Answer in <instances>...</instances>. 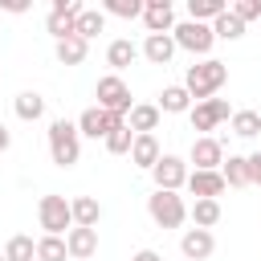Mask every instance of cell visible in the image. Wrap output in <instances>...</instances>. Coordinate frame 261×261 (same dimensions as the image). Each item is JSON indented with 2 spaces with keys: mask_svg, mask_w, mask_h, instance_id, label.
Segmentation results:
<instances>
[{
  "mask_svg": "<svg viewBox=\"0 0 261 261\" xmlns=\"http://www.w3.org/2000/svg\"><path fill=\"white\" fill-rule=\"evenodd\" d=\"M151 175H155V192H179V188H188V159H179V155H163L155 167H151Z\"/></svg>",
  "mask_w": 261,
  "mask_h": 261,
  "instance_id": "obj_7",
  "label": "cell"
},
{
  "mask_svg": "<svg viewBox=\"0 0 261 261\" xmlns=\"http://www.w3.org/2000/svg\"><path fill=\"white\" fill-rule=\"evenodd\" d=\"M130 261H163V257H159V253H155V249H139V253H135V257H130Z\"/></svg>",
  "mask_w": 261,
  "mask_h": 261,
  "instance_id": "obj_37",
  "label": "cell"
},
{
  "mask_svg": "<svg viewBox=\"0 0 261 261\" xmlns=\"http://www.w3.org/2000/svg\"><path fill=\"white\" fill-rule=\"evenodd\" d=\"M53 53H57L61 65H82L86 53H90V41H82V37H65V41L53 45Z\"/></svg>",
  "mask_w": 261,
  "mask_h": 261,
  "instance_id": "obj_21",
  "label": "cell"
},
{
  "mask_svg": "<svg viewBox=\"0 0 261 261\" xmlns=\"http://www.w3.org/2000/svg\"><path fill=\"white\" fill-rule=\"evenodd\" d=\"M163 114H184V110H192V94L184 90V86H163V94H159V102H155Z\"/></svg>",
  "mask_w": 261,
  "mask_h": 261,
  "instance_id": "obj_22",
  "label": "cell"
},
{
  "mask_svg": "<svg viewBox=\"0 0 261 261\" xmlns=\"http://www.w3.org/2000/svg\"><path fill=\"white\" fill-rule=\"evenodd\" d=\"M69 249H65V237H41L37 241V261H65Z\"/></svg>",
  "mask_w": 261,
  "mask_h": 261,
  "instance_id": "obj_29",
  "label": "cell"
},
{
  "mask_svg": "<svg viewBox=\"0 0 261 261\" xmlns=\"http://www.w3.org/2000/svg\"><path fill=\"white\" fill-rule=\"evenodd\" d=\"M159 159H163V147H159V139H155V135H135L130 163H135V167H143V171H151Z\"/></svg>",
  "mask_w": 261,
  "mask_h": 261,
  "instance_id": "obj_15",
  "label": "cell"
},
{
  "mask_svg": "<svg viewBox=\"0 0 261 261\" xmlns=\"http://www.w3.org/2000/svg\"><path fill=\"white\" fill-rule=\"evenodd\" d=\"M143 24H147V37H151V33H171V29H175L171 0H147V4H143Z\"/></svg>",
  "mask_w": 261,
  "mask_h": 261,
  "instance_id": "obj_11",
  "label": "cell"
},
{
  "mask_svg": "<svg viewBox=\"0 0 261 261\" xmlns=\"http://www.w3.org/2000/svg\"><path fill=\"white\" fill-rule=\"evenodd\" d=\"M33 257H37V241H33V237H24V232L8 237V245H4V261H33Z\"/></svg>",
  "mask_w": 261,
  "mask_h": 261,
  "instance_id": "obj_28",
  "label": "cell"
},
{
  "mask_svg": "<svg viewBox=\"0 0 261 261\" xmlns=\"http://www.w3.org/2000/svg\"><path fill=\"white\" fill-rule=\"evenodd\" d=\"M212 33L224 37V41H241V37H245V24H241L232 12H220V16L212 20Z\"/></svg>",
  "mask_w": 261,
  "mask_h": 261,
  "instance_id": "obj_30",
  "label": "cell"
},
{
  "mask_svg": "<svg viewBox=\"0 0 261 261\" xmlns=\"http://www.w3.org/2000/svg\"><path fill=\"white\" fill-rule=\"evenodd\" d=\"M228 12H232L241 24H249V20H261V0H237Z\"/></svg>",
  "mask_w": 261,
  "mask_h": 261,
  "instance_id": "obj_33",
  "label": "cell"
},
{
  "mask_svg": "<svg viewBox=\"0 0 261 261\" xmlns=\"http://www.w3.org/2000/svg\"><path fill=\"white\" fill-rule=\"evenodd\" d=\"M94 98H98V106H102V110L130 114V90H126V82H122L118 73H106V77H98V86H94Z\"/></svg>",
  "mask_w": 261,
  "mask_h": 261,
  "instance_id": "obj_6",
  "label": "cell"
},
{
  "mask_svg": "<svg viewBox=\"0 0 261 261\" xmlns=\"http://www.w3.org/2000/svg\"><path fill=\"white\" fill-rule=\"evenodd\" d=\"M220 175H224V184H228V188H249V184H253L249 155H228V159H224V167H220Z\"/></svg>",
  "mask_w": 261,
  "mask_h": 261,
  "instance_id": "obj_20",
  "label": "cell"
},
{
  "mask_svg": "<svg viewBox=\"0 0 261 261\" xmlns=\"http://www.w3.org/2000/svg\"><path fill=\"white\" fill-rule=\"evenodd\" d=\"M188 114H192V130H216L220 122H228V118H232V110H228V102H224V98L196 102Z\"/></svg>",
  "mask_w": 261,
  "mask_h": 261,
  "instance_id": "obj_9",
  "label": "cell"
},
{
  "mask_svg": "<svg viewBox=\"0 0 261 261\" xmlns=\"http://www.w3.org/2000/svg\"><path fill=\"white\" fill-rule=\"evenodd\" d=\"M188 216H192L196 228H208V232H212V224L220 220V200H196V204L188 208Z\"/></svg>",
  "mask_w": 261,
  "mask_h": 261,
  "instance_id": "obj_25",
  "label": "cell"
},
{
  "mask_svg": "<svg viewBox=\"0 0 261 261\" xmlns=\"http://www.w3.org/2000/svg\"><path fill=\"white\" fill-rule=\"evenodd\" d=\"M224 188H228V184H224L220 171H192V175H188V192H192L196 200H216Z\"/></svg>",
  "mask_w": 261,
  "mask_h": 261,
  "instance_id": "obj_14",
  "label": "cell"
},
{
  "mask_svg": "<svg viewBox=\"0 0 261 261\" xmlns=\"http://www.w3.org/2000/svg\"><path fill=\"white\" fill-rule=\"evenodd\" d=\"M12 110H16V118H20V122H37V118L45 114V98H41L37 90H24V94H16Z\"/></svg>",
  "mask_w": 261,
  "mask_h": 261,
  "instance_id": "obj_23",
  "label": "cell"
},
{
  "mask_svg": "<svg viewBox=\"0 0 261 261\" xmlns=\"http://www.w3.org/2000/svg\"><path fill=\"white\" fill-rule=\"evenodd\" d=\"M102 29H106V12H98V8H86V12L73 20V37H82V41L98 37Z\"/></svg>",
  "mask_w": 261,
  "mask_h": 261,
  "instance_id": "obj_24",
  "label": "cell"
},
{
  "mask_svg": "<svg viewBox=\"0 0 261 261\" xmlns=\"http://www.w3.org/2000/svg\"><path fill=\"white\" fill-rule=\"evenodd\" d=\"M8 147H12V130H8V126H4V122H0V155H4V151H8Z\"/></svg>",
  "mask_w": 261,
  "mask_h": 261,
  "instance_id": "obj_38",
  "label": "cell"
},
{
  "mask_svg": "<svg viewBox=\"0 0 261 261\" xmlns=\"http://www.w3.org/2000/svg\"><path fill=\"white\" fill-rule=\"evenodd\" d=\"M49 155H53L57 167H73L82 159V130H77V122L57 118L49 126Z\"/></svg>",
  "mask_w": 261,
  "mask_h": 261,
  "instance_id": "obj_2",
  "label": "cell"
},
{
  "mask_svg": "<svg viewBox=\"0 0 261 261\" xmlns=\"http://www.w3.org/2000/svg\"><path fill=\"white\" fill-rule=\"evenodd\" d=\"M143 4H147V0H106L102 8H106L110 16H122V20H135V16H143Z\"/></svg>",
  "mask_w": 261,
  "mask_h": 261,
  "instance_id": "obj_32",
  "label": "cell"
},
{
  "mask_svg": "<svg viewBox=\"0 0 261 261\" xmlns=\"http://www.w3.org/2000/svg\"><path fill=\"white\" fill-rule=\"evenodd\" d=\"M249 171H253V184H261V151L249 155Z\"/></svg>",
  "mask_w": 261,
  "mask_h": 261,
  "instance_id": "obj_36",
  "label": "cell"
},
{
  "mask_svg": "<svg viewBox=\"0 0 261 261\" xmlns=\"http://www.w3.org/2000/svg\"><path fill=\"white\" fill-rule=\"evenodd\" d=\"M224 8V0H188V20H200V24H212Z\"/></svg>",
  "mask_w": 261,
  "mask_h": 261,
  "instance_id": "obj_26",
  "label": "cell"
},
{
  "mask_svg": "<svg viewBox=\"0 0 261 261\" xmlns=\"http://www.w3.org/2000/svg\"><path fill=\"white\" fill-rule=\"evenodd\" d=\"M171 37H175V49H188V53H196V57H208L212 45H216L212 24H200V20H184V24H175Z\"/></svg>",
  "mask_w": 261,
  "mask_h": 261,
  "instance_id": "obj_5",
  "label": "cell"
},
{
  "mask_svg": "<svg viewBox=\"0 0 261 261\" xmlns=\"http://www.w3.org/2000/svg\"><path fill=\"white\" fill-rule=\"evenodd\" d=\"M65 249H69V257L73 261H90L94 253H98V228H69L65 232Z\"/></svg>",
  "mask_w": 261,
  "mask_h": 261,
  "instance_id": "obj_12",
  "label": "cell"
},
{
  "mask_svg": "<svg viewBox=\"0 0 261 261\" xmlns=\"http://www.w3.org/2000/svg\"><path fill=\"white\" fill-rule=\"evenodd\" d=\"M224 82H228V65H224V61H216V57H204L200 65H188L184 90H188L196 102H208Z\"/></svg>",
  "mask_w": 261,
  "mask_h": 261,
  "instance_id": "obj_1",
  "label": "cell"
},
{
  "mask_svg": "<svg viewBox=\"0 0 261 261\" xmlns=\"http://www.w3.org/2000/svg\"><path fill=\"white\" fill-rule=\"evenodd\" d=\"M147 212H151V220L159 228H179L188 220V204H184L179 192H155V196H147Z\"/></svg>",
  "mask_w": 261,
  "mask_h": 261,
  "instance_id": "obj_4",
  "label": "cell"
},
{
  "mask_svg": "<svg viewBox=\"0 0 261 261\" xmlns=\"http://www.w3.org/2000/svg\"><path fill=\"white\" fill-rule=\"evenodd\" d=\"M188 163H196V171H220L224 167V143L212 139V135H196Z\"/></svg>",
  "mask_w": 261,
  "mask_h": 261,
  "instance_id": "obj_8",
  "label": "cell"
},
{
  "mask_svg": "<svg viewBox=\"0 0 261 261\" xmlns=\"http://www.w3.org/2000/svg\"><path fill=\"white\" fill-rule=\"evenodd\" d=\"M45 29L53 33V41H65V37H73V20H65V16H57V12H49V20H45Z\"/></svg>",
  "mask_w": 261,
  "mask_h": 261,
  "instance_id": "obj_34",
  "label": "cell"
},
{
  "mask_svg": "<svg viewBox=\"0 0 261 261\" xmlns=\"http://www.w3.org/2000/svg\"><path fill=\"white\" fill-rule=\"evenodd\" d=\"M212 249H216V237H212L208 228H188V232L179 237V253H184V261H208Z\"/></svg>",
  "mask_w": 261,
  "mask_h": 261,
  "instance_id": "obj_10",
  "label": "cell"
},
{
  "mask_svg": "<svg viewBox=\"0 0 261 261\" xmlns=\"http://www.w3.org/2000/svg\"><path fill=\"white\" fill-rule=\"evenodd\" d=\"M130 147H135V130L130 126H118V130L106 135V151L110 155H130Z\"/></svg>",
  "mask_w": 261,
  "mask_h": 261,
  "instance_id": "obj_31",
  "label": "cell"
},
{
  "mask_svg": "<svg viewBox=\"0 0 261 261\" xmlns=\"http://www.w3.org/2000/svg\"><path fill=\"white\" fill-rule=\"evenodd\" d=\"M69 208H73V224H77V228H98V220H102V204H98L94 196H73Z\"/></svg>",
  "mask_w": 261,
  "mask_h": 261,
  "instance_id": "obj_18",
  "label": "cell"
},
{
  "mask_svg": "<svg viewBox=\"0 0 261 261\" xmlns=\"http://www.w3.org/2000/svg\"><path fill=\"white\" fill-rule=\"evenodd\" d=\"M37 220H41L45 237H61V232L73 228V208H69L65 196L49 192V196H41V204H37Z\"/></svg>",
  "mask_w": 261,
  "mask_h": 261,
  "instance_id": "obj_3",
  "label": "cell"
},
{
  "mask_svg": "<svg viewBox=\"0 0 261 261\" xmlns=\"http://www.w3.org/2000/svg\"><path fill=\"white\" fill-rule=\"evenodd\" d=\"M143 57H147L151 65H167V61L175 57V37H171V33H151V37L143 41Z\"/></svg>",
  "mask_w": 261,
  "mask_h": 261,
  "instance_id": "obj_16",
  "label": "cell"
},
{
  "mask_svg": "<svg viewBox=\"0 0 261 261\" xmlns=\"http://www.w3.org/2000/svg\"><path fill=\"white\" fill-rule=\"evenodd\" d=\"M159 118H163V110H159L155 102H139V106H130L126 126H130L135 135H155V130H159Z\"/></svg>",
  "mask_w": 261,
  "mask_h": 261,
  "instance_id": "obj_13",
  "label": "cell"
},
{
  "mask_svg": "<svg viewBox=\"0 0 261 261\" xmlns=\"http://www.w3.org/2000/svg\"><path fill=\"white\" fill-rule=\"evenodd\" d=\"M0 261H4V257H0Z\"/></svg>",
  "mask_w": 261,
  "mask_h": 261,
  "instance_id": "obj_39",
  "label": "cell"
},
{
  "mask_svg": "<svg viewBox=\"0 0 261 261\" xmlns=\"http://www.w3.org/2000/svg\"><path fill=\"white\" fill-rule=\"evenodd\" d=\"M77 130H82L86 139H106V135H110V118H106V110H102V106H90V110H82V118H77Z\"/></svg>",
  "mask_w": 261,
  "mask_h": 261,
  "instance_id": "obj_19",
  "label": "cell"
},
{
  "mask_svg": "<svg viewBox=\"0 0 261 261\" xmlns=\"http://www.w3.org/2000/svg\"><path fill=\"white\" fill-rule=\"evenodd\" d=\"M228 122H232V135L237 139H257L261 135V114L257 110H237Z\"/></svg>",
  "mask_w": 261,
  "mask_h": 261,
  "instance_id": "obj_27",
  "label": "cell"
},
{
  "mask_svg": "<svg viewBox=\"0 0 261 261\" xmlns=\"http://www.w3.org/2000/svg\"><path fill=\"white\" fill-rule=\"evenodd\" d=\"M49 12H57V16H65V20H77V16L86 12V4H82V0H53Z\"/></svg>",
  "mask_w": 261,
  "mask_h": 261,
  "instance_id": "obj_35",
  "label": "cell"
},
{
  "mask_svg": "<svg viewBox=\"0 0 261 261\" xmlns=\"http://www.w3.org/2000/svg\"><path fill=\"white\" fill-rule=\"evenodd\" d=\"M135 57H139V45H135L130 37H118V41H110V45H106V65H110L114 73H122Z\"/></svg>",
  "mask_w": 261,
  "mask_h": 261,
  "instance_id": "obj_17",
  "label": "cell"
}]
</instances>
